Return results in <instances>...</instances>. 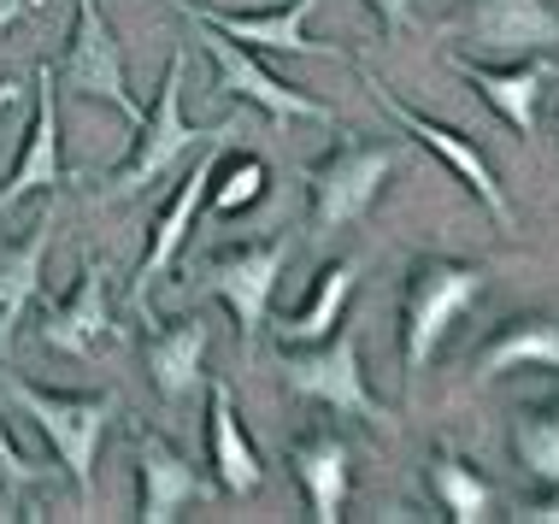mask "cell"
Listing matches in <instances>:
<instances>
[{
  "label": "cell",
  "instance_id": "cell-1",
  "mask_svg": "<svg viewBox=\"0 0 559 524\" xmlns=\"http://www.w3.org/2000/svg\"><path fill=\"white\" fill-rule=\"evenodd\" d=\"M183 78H189V53L177 48L171 59H165V78H159V100H154V112H142V124H135V147H130V159L107 177V201H130V194L154 189L159 177L177 166V159L201 154L206 142L236 136V130H241L236 118H218L213 130L189 124V118H183Z\"/></svg>",
  "mask_w": 559,
  "mask_h": 524
},
{
  "label": "cell",
  "instance_id": "cell-2",
  "mask_svg": "<svg viewBox=\"0 0 559 524\" xmlns=\"http://www.w3.org/2000/svg\"><path fill=\"white\" fill-rule=\"evenodd\" d=\"M483 283L489 272L472 260H448V253H425L406 272V295H401V359L406 378H425V366L436 359V348L448 342V331L483 301Z\"/></svg>",
  "mask_w": 559,
  "mask_h": 524
},
{
  "label": "cell",
  "instance_id": "cell-3",
  "mask_svg": "<svg viewBox=\"0 0 559 524\" xmlns=\"http://www.w3.org/2000/svg\"><path fill=\"white\" fill-rule=\"evenodd\" d=\"M277 371H283V389L300 401H312V407L354 418V425L377 430V437L395 430V413L371 395L366 371H359V331H342V336L330 331L324 342H307V348H283Z\"/></svg>",
  "mask_w": 559,
  "mask_h": 524
},
{
  "label": "cell",
  "instance_id": "cell-4",
  "mask_svg": "<svg viewBox=\"0 0 559 524\" xmlns=\"http://www.w3.org/2000/svg\"><path fill=\"white\" fill-rule=\"evenodd\" d=\"M7 395L24 418H36V430L53 442L59 466H66L78 507L95 501V460L107 442L112 418H118V395H59V389H36L24 378H7Z\"/></svg>",
  "mask_w": 559,
  "mask_h": 524
},
{
  "label": "cell",
  "instance_id": "cell-5",
  "mask_svg": "<svg viewBox=\"0 0 559 524\" xmlns=\"http://www.w3.org/2000/svg\"><path fill=\"white\" fill-rule=\"evenodd\" d=\"M395 166H401V147H371V142L330 147L319 166L307 171V224H312V236H336V230H347V224L366 218Z\"/></svg>",
  "mask_w": 559,
  "mask_h": 524
},
{
  "label": "cell",
  "instance_id": "cell-6",
  "mask_svg": "<svg viewBox=\"0 0 559 524\" xmlns=\"http://www.w3.org/2000/svg\"><path fill=\"white\" fill-rule=\"evenodd\" d=\"M177 12L189 19L194 29V41L206 48V59H213V78L224 95H236V100H248V107H260L265 118H277V124H289V118H312V124H336V112L324 107V100H312L307 88H295V83H283V78H271V71L253 59L241 41H230L224 29H213L201 19V12L189 7V0H177Z\"/></svg>",
  "mask_w": 559,
  "mask_h": 524
},
{
  "label": "cell",
  "instance_id": "cell-7",
  "mask_svg": "<svg viewBox=\"0 0 559 524\" xmlns=\"http://www.w3.org/2000/svg\"><path fill=\"white\" fill-rule=\"evenodd\" d=\"M53 83L66 95H83V100H107L118 118L142 124V100L130 95V78H124V48H118L107 12L100 0H78V19H71V41H66V59H59Z\"/></svg>",
  "mask_w": 559,
  "mask_h": 524
},
{
  "label": "cell",
  "instance_id": "cell-8",
  "mask_svg": "<svg viewBox=\"0 0 559 524\" xmlns=\"http://www.w3.org/2000/svg\"><path fill=\"white\" fill-rule=\"evenodd\" d=\"M359 78H366L371 100H377V112H389V118H395V124L406 130V136H418V142L430 147V154H442V166H448V171L460 177V183H465V189H472L477 201H483V213L495 218V230H507V236H512V224H519V218H512V201H507L501 177L489 171V159H483L477 147L460 136V130H448V124H436V118H425L418 107H406V100H401V95H395V88H389L383 78H377L371 66H359Z\"/></svg>",
  "mask_w": 559,
  "mask_h": 524
},
{
  "label": "cell",
  "instance_id": "cell-9",
  "mask_svg": "<svg viewBox=\"0 0 559 524\" xmlns=\"http://www.w3.org/2000/svg\"><path fill=\"white\" fill-rule=\"evenodd\" d=\"M41 348L66 354V359H95L100 348L118 342V324H112V265L100 253H83V272H78V289L66 301H53L41 312Z\"/></svg>",
  "mask_w": 559,
  "mask_h": 524
},
{
  "label": "cell",
  "instance_id": "cell-10",
  "mask_svg": "<svg viewBox=\"0 0 559 524\" xmlns=\"http://www.w3.org/2000/svg\"><path fill=\"white\" fill-rule=\"evenodd\" d=\"M289 253H295L289 236H265V242H248V248L213 260V272H206V289L230 307V319L241 331V348L260 342L265 319H271V295H277V277H283V265H289Z\"/></svg>",
  "mask_w": 559,
  "mask_h": 524
},
{
  "label": "cell",
  "instance_id": "cell-11",
  "mask_svg": "<svg viewBox=\"0 0 559 524\" xmlns=\"http://www.w3.org/2000/svg\"><path fill=\"white\" fill-rule=\"evenodd\" d=\"M224 147H230V136L206 142L201 154H194V171L183 177V183H177V194L165 201V213L154 218L147 253H142V265H135V307H142V312H147V295H154L159 283L171 277L177 253L189 248V230H194V218H201V206H206V189H213V171H218Z\"/></svg>",
  "mask_w": 559,
  "mask_h": 524
},
{
  "label": "cell",
  "instance_id": "cell-12",
  "mask_svg": "<svg viewBox=\"0 0 559 524\" xmlns=\"http://www.w3.org/2000/svg\"><path fill=\"white\" fill-rule=\"evenodd\" d=\"M29 95H36V118H29L24 147H19V159H12L7 183H0V218H7L12 206H24L29 194H53V189L71 183V166H66V154H59L53 66H36V78H29Z\"/></svg>",
  "mask_w": 559,
  "mask_h": 524
},
{
  "label": "cell",
  "instance_id": "cell-13",
  "mask_svg": "<svg viewBox=\"0 0 559 524\" xmlns=\"http://www.w3.org/2000/svg\"><path fill=\"white\" fill-rule=\"evenodd\" d=\"M460 29L477 53H501V59H531L559 48V12L548 0H472Z\"/></svg>",
  "mask_w": 559,
  "mask_h": 524
},
{
  "label": "cell",
  "instance_id": "cell-14",
  "mask_svg": "<svg viewBox=\"0 0 559 524\" xmlns=\"http://www.w3.org/2000/svg\"><path fill=\"white\" fill-rule=\"evenodd\" d=\"M135 489H142V501H135L142 524H171L183 519V507L213 496L206 477L194 472V460L177 454L159 430H135Z\"/></svg>",
  "mask_w": 559,
  "mask_h": 524
},
{
  "label": "cell",
  "instance_id": "cell-15",
  "mask_svg": "<svg viewBox=\"0 0 559 524\" xmlns=\"http://www.w3.org/2000/svg\"><path fill=\"white\" fill-rule=\"evenodd\" d=\"M53 206L41 213L19 242L0 248V359L12 354V336H19L24 312L41 301V265H48V248H53Z\"/></svg>",
  "mask_w": 559,
  "mask_h": 524
},
{
  "label": "cell",
  "instance_id": "cell-16",
  "mask_svg": "<svg viewBox=\"0 0 559 524\" xmlns=\"http://www.w3.org/2000/svg\"><path fill=\"white\" fill-rule=\"evenodd\" d=\"M289 466L307 489V519L312 524H336L347 513V496H354V454L336 430H307L289 448Z\"/></svg>",
  "mask_w": 559,
  "mask_h": 524
},
{
  "label": "cell",
  "instance_id": "cell-17",
  "mask_svg": "<svg viewBox=\"0 0 559 524\" xmlns=\"http://www.w3.org/2000/svg\"><path fill=\"white\" fill-rule=\"evenodd\" d=\"M206 342H213V324L201 319V312H189V319L177 324H154L142 342L147 354V378L165 401H189L194 389L206 383Z\"/></svg>",
  "mask_w": 559,
  "mask_h": 524
},
{
  "label": "cell",
  "instance_id": "cell-18",
  "mask_svg": "<svg viewBox=\"0 0 559 524\" xmlns=\"http://www.w3.org/2000/svg\"><path fill=\"white\" fill-rule=\"evenodd\" d=\"M453 71H460L465 83L477 88L483 100H489L495 112L507 118L519 136H531L536 130V107H542V88H548V59H512V66H477V59H453Z\"/></svg>",
  "mask_w": 559,
  "mask_h": 524
},
{
  "label": "cell",
  "instance_id": "cell-19",
  "mask_svg": "<svg viewBox=\"0 0 559 524\" xmlns=\"http://www.w3.org/2000/svg\"><path fill=\"white\" fill-rule=\"evenodd\" d=\"M213 29H224L241 48H265V53H312V59H336L330 41H312L307 36V12L312 0H295V7H277V12H213V7H194Z\"/></svg>",
  "mask_w": 559,
  "mask_h": 524
},
{
  "label": "cell",
  "instance_id": "cell-20",
  "mask_svg": "<svg viewBox=\"0 0 559 524\" xmlns=\"http://www.w3.org/2000/svg\"><path fill=\"white\" fill-rule=\"evenodd\" d=\"M206 395H213V413H206V442H213L218 489H224V496H253V489L265 484V466H260V448H253V437L241 430L230 383L213 378V383H206Z\"/></svg>",
  "mask_w": 559,
  "mask_h": 524
},
{
  "label": "cell",
  "instance_id": "cell-21",
  "mask_svg": "<svg viewBox=\"0 0 559 524\" xmlns=\"http://www.w3.org/2000/svg\"><path fill=\"white\" fill-rule=\"evenodd\" d=\"M354 289H359V260L324 265L307 301H300L295 312H283L277 342H283V348H307V342H324V336L342 324V312H347V301H354Z\"/></svg>",
  "mask_w": 559,
  "mask_h": 524
},
{
  "label": "cell",
  "instance_id": "cell-22",
  "mask_svg": "<svg viewBox=\"0 0 559 524\" xmlns=\"http://www.w3.org/2000/svg\"><path fill=\"white\" fill-rule=\"evenodd\" d=\"M507 371H559V324L554 319H512L477 354V383H495Z\"/></svg>",
  "mask_w": 559,
  "mask_h": 524
},
{
  "label": "cell",
  "instance_id": "cell-23",
  "mask_svg": "<svg viewBox=\"0 0 559 524\" xmlns=\"http://www.w3.org/2000/svg\"><path fill=\"white\" fill-rule=\"evenodd\" d=\"M430 489H436V501H442V513L453 524H483V519H495V489L483 484V477L465 466L453 448H442V454L430 460Z\"/></svg>",
  "mask_w": 559,
  "mask_h": 524
},
{
  "label": "cell",
  "instance_id": "cell-24",
  "mask_svg": "<svg viewBox=\"0 0 559 524\" xmlns=\"http://www.w3.org/2000/svg\"><path fill=\"white\" fill-rule=\"evenodd\" d=\"M512 454L519 466L536 477V484H559V401L548 407H524L519 425H512Z\"/></svg>",
  "mask_w": 559,
  "mask_h": 524
},
{
  "label": "cell",
  "instance_id": "cell-25",
  "mask_svg": "<svg viewBox=\"0 0 559 524\" xmlns=\"http://www.w3.org/2000/svg\"><path fill=\"white\" fill-rule=\"evenodd\" d=\"M260 194H265V159L260 154H241L230 171H213L206 201H213V213H241V206H253Z\"/></svg>",
  "mask_w": 559,
  "mask_h": 524
},
{
  "label": "cell",
  "instance_id": "cell-26",
  "mask_svg": "<svg viewBox=\"0 0 559 524\" xmlns=\"http://www.w3.org/2000/svg\"><path fill=\"white\" fill-rule=\"evenodd\" d=\"M41 472L36 460H24L19 454V442H12V430H7V413H0V489H7V496H19V489H29V484H41Z\"/></svg>",
  "mask_w": 559,
  "mask_h": 524
},
{
  "label": "cell",
  "instance_id": "cell-27",
  "mask_svg": "<svg viewBox=\"0 0 559 524\" xmlns=\"http://www.w3.org/2000/svg\"><path fill=\"white\" fill-rule=\"evenodd\" d=\"M377 7V19H383V36H401L406 24H413V0H366Z\"/></svg>",
  "mask_w": 559,
  "mask_h": 524
},
{
  "label": "cell",
  "instance_id": "cell-28",
  "mask_svg": "<svg viewBox=\"0 0 559 524\" xmlns=\"http://www.w3.org/2000/svg\"><path fill=\"white\" fill-rule=\"evenodd\" d=\"M519 519H524V524H559V484H554L542 501H531V507H524Z\"/></svg>",
  "mask_w": 559,
  "mask_h": 524
},
{
  "label": "cell",
  "instance_id": "cell-29",
  "mask_svg": "<svg viewBox=\"0 0 559 524\" xmlns=\"http://www.w3.org/2000/svg\"><path fill=\"white\" fill-rule=\"evenodd\" d=\"M29 12H41V0H0V41H7L12 24L29 19Z\"/></svg>",
  "mask_w": 559,
  "mask_h": 524
},
{
  "label": "cell",
  "instance_id": "cell-30",
  "mask_svg": "<svg viewBox=\"0 0 559 524\" xmlns=\"http://www.w3.org/2000/svg\"><path fill=\"white\" fill-rule=\"evenodd\" d=\"M24 95H29V88H24L19 78H0V124H7V112L24 107Z\"/></svg>",
  "mask_w": 559,
  "mask_h": 524
},
{
  "label": "cell",
  "instance_id": "cell-31",
  "mask_svg": "<svg viewBox=\"0 0 559 524\" xmlns=\"http://www.w3.org/2000/svg\"><path fill=\"white\" fill-rule=\"evenodd\" d=\"M12 118V112H7ZM7 142H12V130H0V166H7Z\"/></svg>",
  "mask_w": 559,
  "mask_h": 524
}]
</instances>
